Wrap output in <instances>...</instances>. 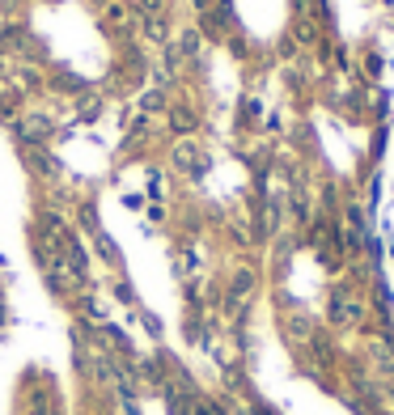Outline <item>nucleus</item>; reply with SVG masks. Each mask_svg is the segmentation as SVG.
Wrapping results in <instances>:
<instances>
[{
    "label": "nucleus",
    "mask_w": 394,
    "mask_h": 415,
    "mask_svg": "<svg viewBox=\"0 0 394 415\" xmlns=\"http://www.w3.org/2000/svg\"><path fill=\"white\" fill-rule=\"evenodd\" d=\"M47 132H51V123H47L43 115H30V119H21V136H26V140H43Z\"/></svg>",
    "instance_id": "1"
},
{
    "label": "nucleus",
    "mask_w": 394,
    "mask_h": 415,
    "mask_svg": "<svg viewBox=\"0 0 394 415\" xmlns=\"http://www.w3.org/2000/svg\"><path fill=\"white\" fill-rule=\"evenodd\" d=\"M195 153H200L195 144H178V149H174V161H178L183 169H200V157H195Z\"/></svg>",
    "instance_id": "2"
},
{
    "label": "nucleus",
    "mask_w": 394,
    "mask_h": 415,
    "mask_svg": "<svg viewBox=\"0 0 394 415\" xmlns=\"http://www.w3.org/2000/svg\"><path fill=\"white\" fill-rule=\"evenodd\" d=\"M144 30H149V38H165V21L161 17H144Z\"/></svg>",
    "instance_id": "3"
},
{
    "label": "nucleus",
    "mask_w": 394,
    "mask_h": 415,
    "mask_svg": "<svg viewBox=\"0 0 394 415\" xmlns=\"http://www.w3.org/2000/svg\"><path fill=\"white\" fill-rule=\"evenodd\" d=\"M140 106H144V110H157V106H161V93H144Z\"/></svg>",
    "instance_id": "4"
},
{
    "label": "nucleus",
    "mask_w": 394,
    "mask_h": 415,
    "mask_svg": "<svg viewBox=\"0 0 394 415\" xmlns=\"http://www.w3.org/2000/svg\"><path fill=\"white\" fill-rule=\"evenodd\" d=\"M191 123H195V119H191V115H174V128H178V132H187Z\"/></svg>",
    "instance_id": "5"
}]
</instances>
